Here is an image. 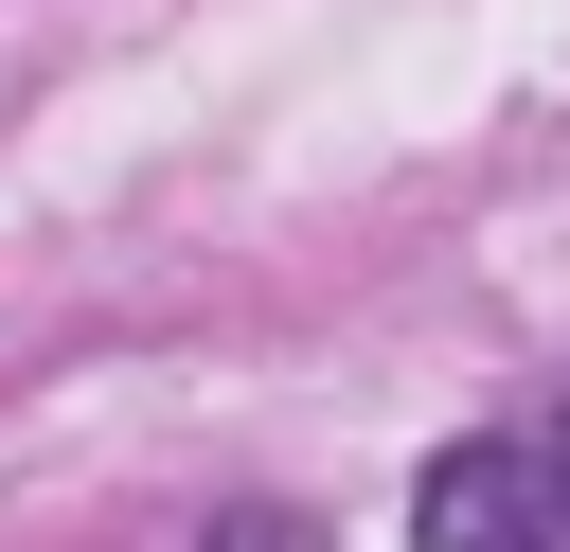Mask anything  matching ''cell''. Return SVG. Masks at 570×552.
Returning a JSON list of instances; mask_svg holds the SVG:
<instances>
[{
    "mask_svg": "<svg viewBox=\"0 0 570 552\" xmlns=\"http://www.w3.org/2000/svg\"><path fill=\"white\" fill-rule=\"evenodd\" d=\"M410 552H570V463L552 427H463L410 481Z\"/></svg>",
    "mask_w": 570,
    "mask_h": 552,
    "instance_id": "obj_1",
    "label": "cell"
},
{
    "mask_svg": "<svg viewBox=\"0 0 570 552\" xmlns=\"http://www.w3.org/2000/svg\"><path fill=\"white\" fill-rule=\"evenodd\" d=\"M214 552H338L321 516H285V499H249V516H214Z\"/></svg>",
    "mask_w": 570,
    "mask_h": 552,
    "instance_id": "obj_2",
    "label": "cell"
},
{
    "mask_svg": "<svg viewBox=\"0 0 570 552\" xmlns=\"http://www.w3.org/2000/svg\"><path fill=\"white\" fill-rule=\"evenodd\" d=\"M552 463H570V410H552Z\"/></svg>",
    "mask_w": 570,
    "mask_h": 552,
    "instance_id": "obj_3",
    "label": "cell"
}]
</instances>
